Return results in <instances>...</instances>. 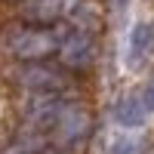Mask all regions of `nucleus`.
I'll return each instance as SVG.
<instances>
[{"mask_svg": "<svg viewBox=\"0 0 154 154\" xmlns=\"http://www.w3.org/2000/svg\"><path fill=\"white\" fill-rule=\"evenodd\" d=\"M145 111L148 108H145L142 99H123L114 114H117V123L120 126H139V123L145 120Z\"/></svg>", "mask_w": 154, "mask_h": 154, "instance_id": "nucleus-7", "label": "nucleus"}, {"mask_svg": "<svg viewBox=\"0 0 154 154\" xmlns=\"http://www.w3.org/2000/svg\"><path fill=\"white\" fill-rule=\"evenodd\" d=\"M136 148H139V142H117L114 154H136Z\"/></svg>", "mask_w": 154, "mask_h": 154, "instance_id": "nucleus-10", "label": "nucleus"}, {"mask_svg": "<svg viewBox=\"0 0 154 154\" xmlns=\"http://www.w3.org/2000/svg\"><path fill=\"white\" fill-rule=\"evenodd\" d=\"M53 130H56V142L59 145H74L77 139H83L86 130H89V114L83 108H77V105H65L59 111Z\"/></svg>", "mask_w": 154, "mask_h": 154, "instance_id": "nucleus-6", "label": "nucleus"}, {"mask_svg": "<svg viewBox=\"0 0 154 154\" xmlns=\"http://www.w3.org/2000/svg\"><path fill=\"white\" fill-rule=\"evenodd\" d=\"M148 43H151V28H148V25H139V28L133 31V59L145 56Z\"/></svg>", "mask_w": 154, "mask_h": 154, "instance_id": "nucleus-9", "label": "nucleus"}, {"mask_svg": "<svg viewBox=\"0 0 154 154\" xmlns=\"http://www.w3.org/2000/svg\"><path fill=\"white\" fill-rule=\"evenodd\" d=\"M16 80L25 89H31V93H43V89H62L68 77H65L62 68L49 65L43 59H34V62H25V65L16 71Z\"/></svg>", "mask_w": 154, "mask_h": 154, "instance_id": "nucleus-2", "label": "nucleus"}, {"mask_svg": "<svg viewBox=\"0 0 154 154\" xmlns=\"http://www.w3.org/2000/svg\"><path fill=\"white\" fill-rule=\"evenodd\" d=\"M65 108L59 89H43V93H34L25 105V120H28L31 130H53V123L59 117V111Z\"/></svg>", "mask_w": 154, "mask_h": 154, "instance_id": "nucleus-4", "label": "nucleus"}, {"mask_svg": "<svg viewBox=\"0 0 154 154\" xmlns=\"http://www.w3.org/2000/svg\"><path fill=\"white\" fill-rule=\"evenodd\" d=\"M59 59L65 68H86L89 62L96 59V40H93V31H83V28H74L65 31L59 43Z\"/></svg>", "mask_w": 154, "mask_h": 154, "instance_id": "nucleus-3", "label": "nucleus"}, {"mask_svg": "<svg viewBox=\"0 0 154 154\" xmlns=\"http://www.w3.org/2000/svg\"><path fill=\"white\" fill-rule=\"evenodd\" d=\"M142 102H145V108H148V111H154V83L145 89V99H142Z\"/></svg>", "mask_w": 154, "mask_h": 154, "instance_id": "nucleus-11", "label": "nucleus"}, {"mask_svg": "<svg viewBox=\"0 0 154 154\" xmlns=\"http://www.w3.org/2000/svg\"><path fill=\"white\" fill-rule=\"evenodd\" d=\"M40 148H43V139L34 136V139H22L9 148H0V154H40Z\"/></svg>", "mask_w": 154, "mask_h": 154, "instance_id": "nucleus-8", "label": "nucleus"}, {"mask_svg": "<svg viewBox=\"0 0 154 154\" xmlns=\"http://www.w3.org/2000/svg\"><path fill=\"white\" fill-rule=\"evenodd\" d=\"M68 31V28H65ZM65 31H53V28H12L6 34V49L22 62H34V59H46L59 53V43Z\"/></svg>", "mask_w": 154, "mask_h": 154, "instance_id": "nucleus-1", "label": "nucleus"}, {"mask_svg": "<svg viewBox=\"0 0 154 154\" xmlns=\"http://www.w3.org/2000/svg\"><path fill=\"white\" fill-rule=\"evenodd\" d=\"M80 0H19V16L31 25H53L68 19Z\"/></svg>", "mask_w": 154, "mask_h": 154, "instance_id": "nucleus-5", "label": "nucleus"}]
</instances>
